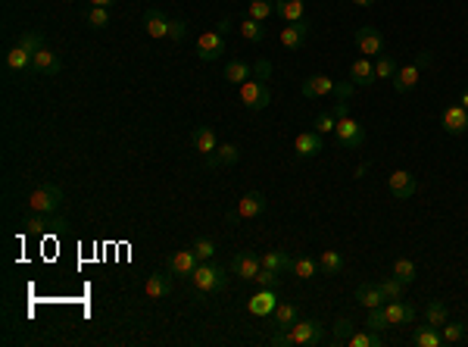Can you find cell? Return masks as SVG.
Listing matches in <instances>:
<instances>
[{
    "label": "cell",
    "instance_id": "obj_1",
    "mask_svg": "<svg viewBox=\"0 0 468 347\" xmlns=\"http://www.w3.org/2000/svg\"><path fill=\"white\" fill-rule=\"evenodd\" d=\"M325 341V325L319 323V319H300L293 329L287 332H275V335L269 338V344L275 347H316Z\"/></svg>",
    "mask_w": 468,
    "mask_h": 347
},
{
    "label": "cell",
    "instance_id": "obj_2",
    "mask_svg": "<svg viewBox=\"0 0 468 347\" xmlns=\"http://www.w3.org/2000/svg\"><path fill=\"white\" fill-rule=\"evenodd\" d=\"M38 48H44V38L38 35V31H22V38L6 50V69H10V72L31 69V59H35Z\"/></svg>",
    "mask_w": 468,
    "mask_h": 347
},
{
    "label": "cell",
    "instance_id": "obj_3",
    "mask_svg": "<svg viewBox=\"0 0 468 347\" xmlns=\"http://www.w3.org/2000/svg\"><path fill=\"white\" fill-rule=\"evenodd\" d=\"M191 285L200 291V295H212V291H222V288H228V276H225V269L222 266H216V263H200L197 269L191 272Z\"/></svg>",
    "mask_w": 468,
    "mask_h": 347
},
{
    "label": "cell",
    "instance_id": "obj_4",
    "mask_svg": "<svg viewBox=\"0 0 468 347\" xmlns=\"http://www.w3.org/2000/svg\"><path fill=\"white\" fill-rule=\"evenodd\" d=\"M29 206H31V213H57L63 206V188L53 182L38 185L29 194Z\"/></svg>",
    "mask_w": 468,
    "mask_h": 347
},
{
    "label": "cell",
    "instance_id": "obj_5",
    "mask_svg": "<svg viewBox=\"0 0 468 347\" xmlns=\"http://www.w3.org/2000/svg\"><path fill=\"white\" fill-rule=\"evenodd\" d=\"M240 100H244V106L247 110H253V113H259V110H265V106L272 104V91H269V82L265 78H247L244 85H240Z\"/></svg>",
    "mask_w": 468,
    "mask_h": 347
},
{
    "label": "cell",
    "instance_id": "obj_6",
    "mask_svg": "<svg viewBox=\"0 0 468 347\" xmlns=\"http://www.w3.org/2000/svg\"><path fill=\"white\" fill-rule=\"evenodd\" d=\"M334 138H337L340 148L356 150V148L365 144V129L353 116H344V119H337V125H334Z\"/></svg>",
    "mask_w": 468,
    "mask_h": 347
},
{
    "label": "cell",
    "instance_id": "obj_7",
    "mask_svg": "<svg viewBox=\"0 0 468 347\" xmlns=\"http://www.w3.org/2000/svg\"><path fill=\"white\" fill-rule=\"evenodd\" d=\"M427 63H431V53H421V57L416 59V63H409V66H400V72L390 78V82H393V91H400V94H409V91L418 85L421 66H427Z\"/></svg>",
    "mask_w": 468,
    "mask_h": 347
},
{
    "label": "cell",
    "instance_id": "obj_8",
    "mask_svg": "<svg viewBox=\"0 0 468 347\" xmlns=\"http://www.w3.org/2000/svg\"><path fill=\"white\" fill-rule=\"evenodd\" d=\"M222 53H225V35L219 29H210L197 38V57L203 59V63H212V59H219Z\"/></svg>",
    "mask_w": 468,
    "mask_h": 347
},
{
    "label": "cell",
    "instance_id": "obj_9",
    "mask_svg": "<svg viewBox=\"0 0 468 347\" xmlns=\"http://www.w3.org/2000/svg\"><path fill=\"white\" fill-rule=\"evenodd\" d=\"M259 269H263V260H259V253L244 250V253H234V257H231V272H234V276H240L244 282H256Z\"/></svg>",
    "mask_w": 468,
    "mask_h": 347
},
{
    "label": "cell",
    "instance_id": "obj_10",
    "mask_svg": "<svg viewBox=\"0 0 468 347\" xmlns=\"http://www.w3.org/2000/svg\"><path fill=\"white\" fill-rule=\"evenodd\" d=\"M66 225V219H59L57 213H31L22 222V229L29 235H50V232H59Z\"/></svg>",
    "mask_w": 468,
    "mask_h": 347
},
{
    "label": "cell",
    "instance_id": "obj_11",
    "mask_svg": "<svg viewBox=\"0 0 468 347\" xmlns=\"http://www.w3.org/2000/svg\"><path fill=\"white\" fill-rule=\"evenodd\" d=\"M356 48L363 50V57H381L384 53V38L374 25H363L356 29Z\"/></svg>",
    "mask_w": 468,
    "mask_h": 347
},
{
    "label": "cell",
    "instance_id": "obj_12",
    "mask_svg": "<svg viewBox=\"0 0 468 347\" xmlns=\"http://www.w3.org/2000/svg\"><path fill=\"white\" fill-rule=\"evenodd\" d=\"M440 125H444V132H450V135H465L468 132V110L462 104L446 106V110L440 113Z\"/></svg>",
    "mask_w": 468,
    "mask_h": 347
},
{
    "label": "cell",
    "instance_id": "obj_13",
    "mask_svg": "<svg viewBox=\"0 0 468 347\" xmlns=\"http://www.w3.org/2000/svg\"><path fill=\"white\" fill-rule=\"evenodd\" d=\"M387 188H390V194L397 197V200H409L418 191V182H416V176H412V172L397 169L390 178H387Z\"/></svg>",
    "mask_w": 468,
    "mask_h": 347
},
{
    "label": "cell",
    "instance_id": "obj_14",
    "mask_svg": "<svg viewBox=\"0 0 468 347\" xmlns=\"http://www.w3.org/2000/svg\"><path fill=\"white\" fill-rule=\"evenodd\" d=\"M31 69H35L38 76H57V72L63 69V59L57 57V50H50V48L44 44V48H38V50H35Z\"/></svg>",
    "mask_w": 468,
    "mask_h": 347
},
{
    "label": "cell",
    "instance_id": "obj_15",
    "mask_svg": "<svg viewBox=\"0 0 468 347\" xmlns=\"http://www.w3.org/2000/svg\"><path fill=\"white\" fill-rule=\"evenodd\" d=\"M278 306V297H275V288H259L256 295L247 300V310L253 313V316H272Z\"/></svg>",
    "mask_w": 468,
    "mask_h": 347
},
{
    "label": "cell",
    "instance_id": "obj_16",
    "mask_svg": "<svg viewBox=\"0 0 468 347\" xmlns=\"http://www.w3.org/2000/svg\"><path fill=\"white\" fill-rule=\"evenodd\" d=\"M297 323H300V306L293 304V300L278 304L275 313H272V325H275V332H287V329H293Z\"/></svg>",
    "mask_w": 468,
    "mask_h": 347
},
{
    "label": "cell",
    "instance_id": "obj_17",
    "mask_svg": "<svg viewBox=\"0 0 468 347\" xmlns=\"http://www.w3.org/2000/svg\"><path fill=\"white\" fill-rule=\"evenodd\" d=\"M200 266V260H197V253H193V248H184V250H175L172 253V260H169V272L172 276H184V278H191V272Z\"/></svg>",
    "mask_w": 468,
    "mask_h": 347
},
{
    "label": "cell",
    "instance_id": "obj_18",
    "mask_svg": "<svg viewBox=\"0 0 468 347\" xmlns=\"http://www.w3.org/2000/svg\"><path fill=\"white\" fill-rule=\"evenodd\" d=\"M384 316L390 325H403V323H416V306L406 304L403 297L400 300H387L384 304Z\"/></svg>",
    "mask_w": 468,
    "mask_h": 347
},
{
    "label": "cell",
    "instance_id": "obj_19",
    "mask_svg": "<svg viewBox=\"0 0 468 347\" xmlns=\"http://www.w3.org/2000/svg\"><path fill=\"white\" fill-rule=\"evenodd\" d=\"M325 148H322V135L319 132H300L297 141H293V153L300 160H309V157H319Z\"/></svg>",
    "mask_w": 468,
    "mask_h": 347
},
{
    "label": "cell",
    "instance_id": "obj_20",
    "mask_svg": "<svg viewBox=\"0 0 468 347\" xmlns=\"http://www.w3.org/2000/svg\"><path fill=\"white\" fill-rule=\"evenodd\" d=\"M169 25H172V19H166L156 6L144 10V31L150 38H156V41H159V38H169Z\"/></svg>",
    "mask_w": 468,
    "mask_h": 347
},
{
    "label": "cell",
    "instance_id": "obj_21",
    "mask_svg": "<svg viewBox=\"0 0 468 347\" xmlns=\"http://www.w3.org/2000/svg\"><path fill=\"white\" fill-rule=\"evenodd\" d=\"M306 35H309V22H287L284 29H281V44H284L287 50H300L306 41Z\"/></svg>",
    "mask_w": 468,
    "mask_h": 347
},
{
    "label": "cell",
    "instance_id": "obj_22",
    "mask_svg": "<svg viewBox=\"0 0 468 347\" xmlns=\"http://www.w3.org/2000/svg\"><path fill=\"white\" fill-rule=\"evenodd\" d=\"M334 85L337 82L331 76H306L300 91H303V97H325V94H334Z\"/></svg>",
    "mask_w": 468,
    "mask_h": 347
},
{
    "label": "cell",
    "instance_id": "obj_23",
    "mask_svg": "<svg viewBox=\"0 0 468 347\" xmlns=\"http://www.w3.org/2000/svg\"><path fill=\"white\" fill-rule=\"evenodd\" d=\"M172 276L169 272H153V276H147V282H144V295L150 297V300H159V297H169V291H172Z\"/></svg>",
    "mask_w": 468,
    "mask_h": 347
},
{
    "label": "cell",
    "instance_id": "obj_24",
    "mask_svg": "<svg viewBox=\"0 0 468 347\" xmlns=\"http://www.w3.org/2000/svg\"><path fill=\"white\" fill-rule=\"evenodd\" d=\"M216 148H219L216 132H212L210 125H197V129H193V150L206 160V157H212V153H216Z\"/></svg>",
    "mask_w": 468,
    "mask_h": 347
},
{
    "label": "cell",
    "instance_id": "obj_25",
    "mask_svg": "<svg viewBox=\"0 0 468 347\" xmlns=\"http://www.w3.org/2000/svg\"><path fill=\"white\" fill-rule=\"evenodd\" d=\"M350 82H353V85H363V88H369V85L378 82L372 57H363V59H356V63L350 66Z\"/></svg>",
    "mask_w": 468,
    "mask_h": 347
},
{
    "label": "cell",
    "instance_id": "obj_26",
    "mask_svg": "<svg viewBox=\"0 0 468 347\" xmlns=\"http://www.w3.org/2000/svg\"><path fill=\"white\" fill-rule=\"evenodd\" d=\"M263 210H265V194H263V191H250V194L240 197L237 219H256Z\"/></svg>",
    "mask_w": 468,
    "mask_h": 347
},
{
    "label": "cell",
    "instance_id": "obj_27",
    "mask_svg": "<svg viewBox=\"0 0 468 347\" xmlns=\"http://www.w3.org/2000/svg\"><path fill=\"white\" fill-rule=\"evenodd\" d=\"M237 160H240L237 144H219L216 153H212V157H206L203 163H206V169H219V166H234Z\"/></svg>",
    "mask_w": 468,
    "mask_h": 347
},
{
    "label": "cell",
    "instance_id": "obj_28",
    "mask_svg": "<svg viewBox=\"0 0 468 347\" xmlns=\"http://www.w3.org/2000/svg\"><path fill=\"white\" fill-rule=\"evenodd\" d=\"M356 304L359 306H365V310H378V306H384L387 304V297H384V291L378 288V285H359L356 288Z\"/></svg>",
    "mask_w": 468,
    "mask_h": 347
},
{
    "label": "cell",
    "instance_id": "obj_29",
    "mask_svg": "<svg viewBox=\"0 0 468 347\" xmlns=\"http://www.w3.org/2000/svg\"><path fill=\"white\" fill-rule=\"evenodd\" d=\"M275 13L284 19V22H303L306 19L303 0H275Z\"/></svg>",
    "mask_w": 468,
    "mask_h": 347
},
{
    "label": "cell",
    "instance_id": "obj_30",
    "mask_svg": "<svg viewBox=\"0 0 468 347\" xmlns=\"http://www.w3.org/2000/svg\"><path fill=\"white\" fill-rule=\"evenodd\" d=\"M222 76H225V82H228V85H244L247 78L253 76V66L247 63V59H231V63L225 66Z\"/></svg>",
    "mask_w": 468,
    "mask_h": 347
},
{
    "label": "cell",
    "instance_id": "obj_31",
    "mask_svg": "<svg viewBox=\"0 0 468 347\" xmlns=\"http://www.w3.org/2000/svg\"><path fill=\"white\" fill-rule=\"evenodd\" d=\"M446 319H450V310H446L444 300H427L425 304V323L434 325V329H444Z\"/></svg>",
    "mask_w": 468,
    "mask_h": 347
},
{
    "label": "cell",
    "instance_id": "obj_32",
    "mask_svg": "<svg viewBox=\"0 0 468 347\" xmlns=\"http://www.w3.org/2000/svg\"><path fill=\"white\" fill-rule=\"evenodd\" d=\"M263 266L265 269H275V272H291V266H293V260H291V253L287 250H269V253H263Z\"/></svg>",
    "mask_w": 468,
    "mask_h": 347
},
{
    "label": "cell",
    "instance_id": "obj_33",
    "mask_svg": "<svg viewBox=\"0 0 468 347\" xmlns=\"http://www.w3.org/2000/svg\"><path fill=\"white\" fill-rule=\"evenodd\" d=\"M412 344L416 347H440L444 344V335H440V329H434V325H421V329L412 332Z\"/></svg>",
    "mask_w": 468,
    "mask_h": 347
},
{
    "label": "cell",
    "instance_id": "obj_34",
    "mask_svg": "<svg viewBox=\"0 0 468 347\" xmlns=\"http://www.w3.org/2000/svg\"><path fill=\"white\" fill-rule=\"evenodd\" d=\"M240 38H244V41H250V44H263L265 41V25L247 16L244 22H240Z\"/></svg>",
    "mask_w": 468,
    "mask_h": 347
},
{
    "label": "cell",
    "instance_id": "obj_35",
    "mask_svg": "<svg viewBox=\"0 0 468 347\" xmlns=\"http://www.w3.org/2000/svg\"><path fill=\"white\" fill-rule=\"evenodd\" d=\"M272 13H275V0H250L247 3V16L256 22H269Z\"/></svg>",
    "mask_w": 468,
    "mask_h": 347
},
{
    "label": "cell",
    "instance_id": "obj_36",
    "mask_svg": "<svg viewBox=\"0 0 468 347\" xmlns=\"http://www.w3.org/2000/svg\"><path fill=\"white\" fill-rule=\"evenodd\" d=\"M319 269H322L325 276H337V272L344 269V257H340L337 250H322V257H319Z\"/></svg>",
    "mask_w": 468,
    "mask_h": 347
},
{
    "label": "cell",
    "instance_id": "obj_37",
    "mask_svg": "<svg viewBox=\"0 0 468 347\" xmlns=\"http://www.w3.org/2000/svg\"><path fill=\"white\" fill-rule=\"evenodd\" d=\"M400 72V63L390 57V53H381L378 63H374V76H378V82H384V78H393Z\"/></svg>",
    "mask_w": 468,
    "mask_h": 347
},
{
    "label": "cell",
    "instance_id": "obj_38",
    "mask_svg": "<svg viewBox=\"0 0 468 347\" xmlns=\"http://www.w3.org/2000/svg\"><path fill=\"white\" fill-rule=\"evenodd\" d=\"M85 25L88 29H106L110 25V10L106 6H88L85 10Z\"/></svg>",
    "mask_w": 468,
    "mask_h": 347
},
{
    "label": "cell",
    "instance_id": "obj_39",
    "mask_svg": "<svg viewBox=\"0 0 468 347\" xmlns=\"http://www.w3.org/2000/svg\"><path fill=\"white\" fill-rule=\"evenodd\" d=\"M346 344L350 347H381L384 341H381V332L365 329V332H353V335L346 338Z\"/></svg>",
    "mask_w": 468,
    "mask_h": 347
},
{
    "label": "cell",
    "instance_id": "obj_40",
    "mask_svg": "<svg viewBox=\"0 0 468 347\" xmlns=\"http://www.w3.org/2000/svg\"><path fill=\"white\" fill-rule=\"evenodd\" d=\"M393 276L400 278V282H416V276H418V269H416V263L412 260H406V257H400V260H393Z\"/></svg>",
    "mask_w": 468,
    "mask_h": 347
},
{
    "label": "cell",
    "instance_id": "obj_41",
    "mask_svg": "<svg viewBox=\"0 0 468 347\" xmlns=\"http://www.w3.org/2000/svg\"><path fill=\"white\" fill-rule=\"evenodd\" d=\"M291 272L306 282V278H312V276L319 272V263H316L312 257H297V260H293V266H291Z\"/></svg>",
    "mask_w": 468,
    "mask_h": 347
},
{
    "label": "cell",
    "instance_id": "obj_42",
    "mask_svg": "<svg viewBox=\"0 0 468 347\" xmlns=\"http://www.w3.org/2000/svg\"><path fill=\"white\" fill-rule=\"evenodd\" d=\"M378 288L384 291L387 300H400V297H403V291H406V282H400L397 276H390V278H381Z\"/></svg>",
    "mask_w": 468,
    "mask_h": 347
},
{
    "label": "cell",
    "instance_id": "obj_43",
    "mask_svg": "<svg viewBox=\"0 0 468 347\" xmlns=\"http://www.w3.org/2000/svg\"><path fill=\"white\" fill-rule=\"evenodd\" d=\"M440 335H444V344H462L465 341V325L462 323H450V319H446V325L440 329Z\"/></svg>",
    "mask_w": 468,
    "mask_h": 347
},
{
    "label": "cell",
    "instance_id": "obj_44",
    "mask_svg": "<svg viewBox=\"0 0 468 347\" xmlns=\"http://www.w3.org/2000/svg\"><path fill=\"white\" fill-rule=\"evenodd\" d=\"M356 332V323H353L350 316H340L337 323H334V344H346V338Z\"/></svg>",
    "mask_w": 468,
    "mask_h": 347
},
{
    "label": "cell",
    "instance_id": "obj_45",
    "mask_svg": "<svg viewBox=\"0 0 468 347\" xmlns=\"http://www.w3.org/2000/svg\"><path fill=\"white\" fill-rule=\"evenodd\" d=\"M191 248H193V253H197V260H200V263H206V260H212V257H216V250H219L212 238H197V241H193Z\"/></svg>",
    "mask_w": 468,
    "mask_h": 347
},
{
    "label": "cell",
    "instance_id": "obj_46",
    "mask_svg": "<svg viewBox=\"0 0 468 347\" xmlns=\"http://www.w3.org/2000/svg\"><path fill=\"white\" fill-rule=\"evenodd\" d=\"M334 125H337V116H334L331 110H319V116H316V132H319V135L334 132Z\"/></svg>",
    "mask_w": 468,
    "mask_h": 347
},
{
    "label": "cell",
    "instance_id": "obj_47",
    "mask_svg": "<svg viewBox=\"0 0 468 347\" xmlns=\"http://www.w3.org/2000/svg\"><path fill=\"white\" fill-rule=\"evenodd\" d=\"M365 329H372V332L390 329V323H387V316H384V306H378V310H369V323H365Z\"/></svg>",
    "mask_w": 468,
    "mask_h": 347
},
{
    "label": "cell",
    "instance_id": "obj_48",
    "mask_svg": "<svg viewBox=\"0 0 468 347\" xmlns=\"http://www.w3.org/2000/svg\"><path fill=\"white\" fill-rule=\"evenodd\" d=\"M278 282H281V272H275V269H259V276H256V285L259 288H278Z\"/></svg>",
    "mask_w": 468,
    "mask_h": 347
},
{
    "label": "cell",
    "instance_id": "obj_49",
    "mask_svg": "<svg viewBox=\"0 0 468 347\" xmlns=\"http://www.w3.org/2000/svg\"><path fill=\"white\" fill-rule=\"evenodd\" d=\"M184 35H187V22H184V19H172V25H169V38H172V41H182Z\"/></svg>",
    "mask_w": 468,
    "mask_h": 347
},
{
    "label": "cell",
    "instance_id": "obj_50",
    "mask_svg": "<svg viewBox=\"0 0 468 347\" xmlns=\"http://www.w3.org/2000/svg\"><path fill=\"white\" fill-rule=\"evenodd\" d=\"M353 88H356V85H353L350 78H346V82H337V85H334V97H337V100H350L353 97Z\"/></svg>",
    "mask_w": 468,
    "mask_h": 347
},
{
    "label": "cell",
    "instance_id": "obj_51",
    "mask_svg": "<svg viewBox=\"0 0 468 347\" xmlns=\"http://www.w3.org/2000/svg\"><path fill=\"white\" fill-rule=\"evenodd\" d=\"M253 72H256V76L259 78H265V82H269V78H272V63H269V59H256V63H253Z\"/></svg>",
    "mask_w": 468,
    "mask_h": 347
},
{
    "label": "cell",
    "instance_id": "obj_52",
    "mask_svg": "<svg viewBox=\"0 0 468 347\" xmlns=\"http://www.w3.org/2000/svg\"><path fill=\"white\" fill-rule=\"evenodd\" d=\"M331 113L337 119H344V116H350V100H334V106H331Z\"/></svg>",
    "mask_w": 468,
    "mask_h": 347
},
{
    "label": "cell",
    "instance_id": "obj_53",
    "mask_svg": "<svg viewBox=\"0 0 468 347\" xmlns=\"http://www.w3.org/2000/svg\"><path fill=\"white\" fill-rule=\"evenodd\" d=\"M216 29H219V31H222V35H225V31H228V29H231V19H228V16H225V19H222V22H219V25H216Z\"/></svg>",
    "mask_w": 468,
    "mask_h": 347
},
{
    "label": "cell",
    "instance_id": "obj_54",
    "mask_svg": "<svg viewBox=\"0 0 468 347\" xmlns=\"http://www.w3.org/2000/svg\"><path fill=\"white\" fill-rule=\"evenodd\" d=\"M112 3H119V0H91V6H112Z\"/></svg>",
    "mask_w": 468,
    "mask_h": 347
},
{
    "label": "cell",
    "instance_id": "obj_55",
    "mask_svg": "<svg viewBox=\"0 0 468 347\" xmlns=\"http://www.w3.org/2000/svg\"><path fill=\"white\" fill-rule=\"evenodd\" d=\"M459 104H462V106H465V110H468V88L462 91V94H459Z\"/></svg>",
    "mask_w": 468,
    "mask_h": 347
},
{
    "label": "cell",
    "instance_id": "obj_56",
    "mask_svg": "<svg viewBox=\"0 0 468 347\" xmlns=\"http://www.w3.org/2000/svg\"><path fill=\"white\" fill-rule=\"evenodd\" d=\"M353 3H356V6H372L374 0H353Z\"/></svg>",
    "mask_w": 468,
    "mask_h": 347
}]
</instances>
